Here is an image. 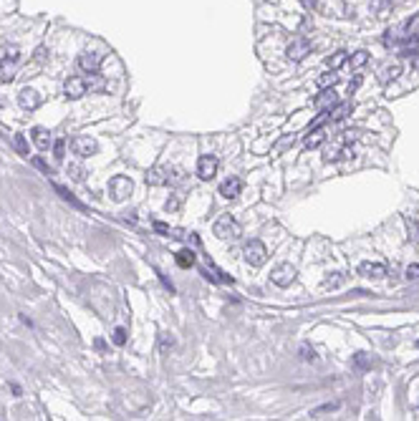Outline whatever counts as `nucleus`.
<instances>
[{
	"label": "nucleus",
	"mask_w": 419,
	"mask_h": 421,
	"mask_svg": "<svg viewBox=\"0 0 419 421\" xmlns=\"http://www.w3.org/2000/svg\"><path fill=\"white\" fill-rule=\"evenodd\" d=\"M99 66H101V53H89L86 51V53L78 56V69L83 73H96Z\"/></svg>",
	"instance_id": "nucleus-12"
},
{
	"label": "nucleus",
	"mask_w": 419,
	"mask_h": 421,
	"mask_svg": "<svg viewBox=\"0 0 419 421\" xmlns=\"http://www.w3.org/2000/svg\"><path fill=\"white\" fill-rule=\"evenodd\" d=\"M240 192H242V182L237 179V176H230V179H225L223 184H220V194H223L225 199H235Z\"/></svg>",
	"instance_id": "nucleus-16"
},
{
	"label": "nucleus",
	"mask_w": 419,
	"mask_h": 421,
	"mask_svg": "<svg viewBox=\"0 0 419 421\" xmlns=\"http://www.w3.org/2000/svg\"><path fill=\"white\" fill-rule=\"evenodd\" d=\"M359 86H361V76H356L354 81H351V83H348V94H354V91H356V88H359Z\"/></svg>",
	"instance_id": "nucleus-39"
},
{
	"label": "nucleus",
	"mask_w": 419,
	"mask_h": 421,
	"mask_svg": "<svg viewBox=\"0 0 419 421\" xmlns=\"http://www.w3.org/2000/svg\"><path fill=\"white\" fill-rule=\"evenodd\" d=\"M323 139H326V134L321 129H313L311 134L305 137V149H316V146H321L323 144Z\"/></svg>",
	"instance_id": "nucleus-22"
},
{
	"label": "nucleus",
	"mask_w": 419,
	"mask_h": 421,
	"mask_svg": "<svg viewBox=\"0 0 419 421\" xmlns=\"http://www.w3.org/2000/svg\"><path fill=\"white\" fill-rule=\"evenodd\" d=\"M399 73H402V66H399V63L384 66V69L379 71V81H381V83H389V81H394V78H399Z\"/></svg>",
	"instance_id": "nucleus-19"
},
{
	"label": "nucleus",
	"mask_w": 419,
	"mask_h": 421,
	"mask_svg": "<svg viewBox=\"0 0 419 421\" xmlns=\"http://www.w3.org/2000/svg\"><path fill=\"white\" fill-rule=\"evenodd\" d=\"M154 230H157V232H162V235H167V237H174V240H185V237H187L182 230H177V227H169V225H164V222H154Z\"/></svg>",
	"instance_id": "nucleus-21"
},
{
	"label": "nucleus",
	"mask_w": 419,
	"mask_h": 421,
	"mask_svg": "<svg viewBox=\"0 0 419 421\" xmlns=\"http://www.w3.org/2000/svg\"><path fill=\"white\" fill-rule=\"evenodd\" d=\"M18 104L26 108V111H36L40 106V94L33 91V88H23V91L18 94Z\"/></svg>",
	"instance_id": "nucleus-13"
},
{
	"label": "nucleus",
	"mask_w": 419,
	"mask_h": 421,
	"mask_svg": "<svg viewBox=\"0 0 419 421\" xmlns=\"http://www.w3.org/2000/svg\"><path fill=\"white\" fill-rule=\"evenodd\" d=\"M33 167H38V169H40V172H43V174H53V172H51V169H48V167H46V162H43V159H38V157H36V159H33Z\"/></svg>",
	"instance_id": "nucleus-37"
},
{
	"label": "nucleus",
	"mask_w": 419,
	"mask_h": 421,
	"mask_svg": "<svg viewBox=\"0 0 419 421\" xmlns=\"http://www.w3.org/2000/svg\"><path fill=\"white\" fill-rule=\"evenodd\" d=\"M313 104H316V108H318V111H331V108H334L336 104H339V94L334 91V88H323V91L313 99Z\"/></svg>",
	"instance_id": "nucleus-10"
},
{
	"label": "nucleus",
	"mask_w": 419,
	"mask_h": 421,
	"mask_svg": "<svg viewBox=\"0 0 419 421\" xmlns=\"http://www.w3.org/2000/svg\"><path fill=\"white\" fill-rule=\"evenodd\" d=\"M63 94H66V99H81V96L89 94V83L81 76H71L63 83Z\"/></svg>",
	"instance_id": "nucleus-6"
},
{
	"label": "nucleus",
	"mask_w": 419,
	"mask_h": 421,
	"mask_svg": "<svg viewBox=\"0 0 419 421\" xmlns=\"http://www.w3.org/2000/svg\"><path fill=\"white\" fill-rule=\"evenodd\" d=\"M13 146H15V151L20 154V157H28V141H26L23 134H15L13 137Z\"/></svg>",
	"instance_id": "nucleus-26"
},
{
	"label": "nucleus",
	"mask_w": 419,
	"mask_h": 421,
	"mask_svg": "<svg viewBox=\"0 0 419 421\" xmlns=\"http://www.w3.org/2000/svg\"><path fill=\"white\" fill-rule=\"evenodd\" d=\"M346 61H348V53H346V51H336L334 56H328V58H326V66H328L331 71H339Z\"/></svg>",
	"instance_id": "nucleus-20"
},
{
	"label": "nucleus",
	"mask_w": 419,
	"mask_h": 421,
	"mask_svg": "<svg viewBox=\"0 0 419 421\" xmlns=\"http://www.w3.org/2000/svg\"><path fill=\"white\" fill-rule=\"evenodd\" d=\"M71 149H74V154H78L81 159H86V157H94V154L99 151V144L91 137H74L71 139Z\"/></svg>",
	"instance_id": "nucleus-5"
},
{
	"label": "nucleus",
	"mask_w": 419,
	"mask_h": 421,
	"mask_svg": "<svg viewBox=\"0 0 419 421\" xmlns=\"http://www.w3.org/2000/svg\"><path fill=\"white\" fill-rule=\"evenodd\" d=\"M407 278L409 280H419V265H409V268H407Z\"/></svg>",
	"instance_id": "nucleus-36"
},
{
	"label": "nucleus",
	"mask_w": 419,
	"mask_h": 421,
	"mask_svg": "<svg viewBox=\"0 0 419 421\" xmlns=\"http://www.w3.org/2000/svg\"><path fill=\"white\" fill-rule=\"evenodd\" d=\"M348 157H354V151H351L348 146H343V144H336L334 149H328L323 154L326 162H339V159H348Z\"/></svg>",
	"instance_id": "nucleus-17"
},
{
	"label": "nucleus",
	"mask_w": 419,
	"mask_h": 421,
	"mask_svg": "<svg viewBox=\"0 0 419 421\" xmlns=\"http://www.w3.org/2000/svg\"><path fill=\"white\" fill-rule=\"evenodd\" d=\"M351 111H354V106H351V101H346V104H336L334 108L328 111V119L331 121H343Z\"/></svg>",
	"instance_id": "nucleus-18"
},
{
	"label": "nucleus",
	"mask_w": 419,
	"mask_h": 421,
	"mask_svg": "<svg viewBox=\"0 0 419 421\" xmlns=\"http://www.w3.org/2000/svg\"><path fill=\"white\" fill-rule=\"evenodd\" d=\"M266 260H268L266 245H263L260 240H250L245 245V262L253 265V268H260V265H266Z\"/></svg>",
	"instance_id": "nucleus-2"
},
{
	"label": "nucleus",
	"mask_w": 419,
	"mask_h": 421,
	"mask_svg": "<svg viewBox=\"0 0 419 421\" xmlns=\"http://www.w3.org/2000/svg\"><path fill=\"white\" fill-rule=\"evenodd\" d=\"M366 61H369V53H366V51H356V53L351 56V58H348L346 63L351 66V69H361V66H364Z\"/></svg>",
	"instance_id": "nucleus-25"
},
{
	"label": "nucleus",
	"mask_w": 419,
	"mask_h": 421,
	"mask_svg": "<svg viewBox=\"0 0 419 421\" xmlns=\"http://www.w3.org/2000/svg\"><path fill=\"white\" fill-rule=\"evenodd\" d=\"M217 159L215 157H210V154H205V157H200V162H197V176H200V179H212V176L217 174Z\"/></svg>",
	"instance_id": "nucleus-9"
},
{
	"label": "nucleus",
	"mask_w": 419,
	"mask_h": 421,
	"mask_svg": "<svg viewBox=\"0 0 419 421\" xmlns=\"http://www.w3.org/2000/svg\"><path fill=\"white\" fill-rule=\"evenodd\" d=\"M15 63H18V48H8L5 58L0 61V81L10 83L15 78Z\"/></svg>",
	"instance_id": "nucleus-7"
},
{
	"label": "nucleus",
	"mask_w": 419,
	"mask_h": 421,
	"mask_svg": "<svg viewBox=\"0 0 419 421\" xmlns=\"http://www.w3.org/2000/svg\"><path fill=\"white\" fill-rule=\"evenodd\" d=\"M167 346H174V341H172L169 336H164V338H162V348H167Z\"/></svg>",
	"instance_id": "nucleus-40"
},
{
	"label": "nucleus",
	"mask_w": 419,
	"mask_h": 421,
	"mask_svg": "<svg viewBox=\"0 0 419 421\" xmlns=\"http://www.w3.org/2000/svg\"><path fill=\"white\" fill-rule=\"evenodd\" d=\"M359 275H364V278H384L386 275V265H381V262H361L359 265Z\"/></svg>",
	"instance_id": "nucleus-14"
},
{
	"label": "nucleus",
	"mask_w": 419,
	"mask_h": 421,
	"mask_svg": "<svg viewBox=\"0 0 419 421\" xmlns=\"http://www.w3.org/2000/svg\"><path fill=\"white\" fill-rule=\"evenodd\" d=\"M404 222H407V232H409V235H407V237H409V240H414V242H417V240H419V225H417V222H414V219H409V217H407V219H404Z\"/></svg>",
	"instance_id": "nucleus-31"
},
{
	"label": "nucleus",
	"mask_w": 419,
	"mask_h": 421,
	"mask_svg": "<svg viewBox=\"0 0 419 421\" xmlns=\"http://www.w3.org/2000/svg\"><path fill=\"white\" fill-rule=\"evenodd\" d=\"M212 232H215L217 240H237L240 237V225H237V219L232 214H223L215 222Z\"/></svg>",
	"instance_id": "nucleus-1"
},
{
	"label": "nucleus",
	"mask_w": 419,
	"mask_h": 421,
	"mask_svg": "<svg viewBox=\"0 0 419 421\" xmlns=\"http://www.w3.org/2000/svg\"><path fill=\"white\" fill-rule=\"evenodd\" d=\"M339 406H341L339 401H334V404H323V406H318V409H313V411H311V416H313V419H318L321 414H331V411H336Z\"/></svg>",
	"instance_id": "nucleus-29"
},
{
	"label": "nucleus",
	"mask_w": 419,
	"mask_h": 421,
	"mask_svg": "<svg viewBox=\"0 0 419 421\" xmlns=\"http://www.w3.org/2000/svg\"><path fill=\"white\" fill-rule=\"evenodd\" d=\"M293 144H296V137H293V134H285V137H283V139H280V141L273 146V154H283L285 149H291Z\"/></svg>",
	"instance_id": "nucleus-24"
},
{
	"label": "nucleus",
	"mask_w": 419,
	"mask_h": 421,
	"mask_svg": "<svg viewBox=\"0 0 419 421\" xmlns=\"http://www.w3.org/2000/svg\"><path fill=\"white\" fill-rule=\"evenodd\" d=\"M131 189H134V184H131L129 176H114L112 182H109V194H112L114 202H124V199L131 194Z\"/></svg>",
	"instance_id": "nucleus-3"
},
{
	"label": "nucleus",
	"mask_w": 419,
	"mask_h": 421,
	"mask_svg": "<svg viewBox=\"0 0 419 421\" xmlns=\"http://www.w3.org/2000/svg\"><path fill=\"white\" fill-rule=\"evenodd\" d=\"M343 280H346V278H343L341 273H334V275H328V278L323 280V287H326V290H328V287H339Z\"/></svg>",
	"instance_id": "nucleus-30"
},
{
	"label": "nucleus",
	"mask_w": 419,
	"mask_h": 421,
	"mask_svg": "<svg viewBox=\"0 0 419 421\" xmlns=\"http://www.w3.org/2000/svg\"><path fill=\"white\" fill-rule=\"evenodd\" d=\"M308 51H311V43H308L305 38H296V40L288 43V48H285V56H288L291 61H301V58H305Z\"/></svg>",
	"instance_id": "nucleus-11"
},
{
	"label": "nucleus",
	"mask_w": 419,
	"mask_h": 421,
	"mask_svg": "<svg viewBox=\"0 0 419 421\" xmlns=\"http://www.w3.org/2000/svg\"><path fill=\"white\" fill-rule=\"evenodd\" d=\"M177 265H180V268H192V265H194V252L192 250H180L177 252Z\"/></svg>",
	"instance_id": "nucleus-23"
},
{
	"label": "nucleus",
	"mask_w": 419,
	"mask_h": 421,
	"mask_svg": "<svg viewBox=\"0 0 419 421\" xmlns=\"http://www.w3.org/2000/svg\"><path fill=\"white\" fill-rule=\"evenodd\" d=\"M53 189H56V192H58V194H61V197H63V199H66V202H71V205H74V207H78V210H83V205H81V202H78V199H76V197H74V194H71V192H69V189H63V187H61V184H53Z\"/></svg>",
	"instance_id": "nucleus-27"
},
{
	"label": "nucleus",
	"mask_w": 419,
	"mask_h": 421,
	"mask_svg": "<svg viewBox=\"0 0 419 421\" xmlns=\"http://www.w3.org/2000/svg\"><path fill=\"white\" fill-rule=\"evenodd\" d=\"M31 137H33V144H36L40 151H46V149L53 144V139H51V131H48V129H43V126H36V129L31 131Z\"/></svg>",
	"instance_id": "nucleus-15"
},
{
	"label": "nucleus",
	"mask_w": 419,
	"mask_h": 421,
	"mask_svg": "<svg viewBox=\"0 0 419 421\" xmlns=\"http://www.w3.org/2000/svg\"><path fill=\"white\" fill-rule=\"evenodd\" d=\"M53 157H56L58 162L66 159V141H63V139H58V141L53 144Z\"/></svg>",
	"instance_id": "nucleus-32"
},
{
	"label": "nucleus",
	"mask_w": 419,
	"mask_h": 421,
	"mask_svg": "<svg viewBox=\"0 0 419 421\" xmlns=\"http://www.w3.org/2000/svg\"><path fill=\"white\" fill-rule=\"evenodd\" d=\"M417 53H419V38H414V40L407 43L404 51H402V56H417Z\"/></svg>",
	"instance_id": "nucleus-34"
},
{
	"label": "nucleus",
	"mask_w": 419,
	"mask_h": 421,
	"mask_svg": "<svg viewBox=\"0 0 419 421\" xmlns=\"http://www.w3.org/2000/svg\"><path fill=\"white\" fill-rule=\"evenodd\" d=\"M293 280H296V268L288 265V262H283V265H278V268L270 270V282L278 285V287H288Z\"/></svg>",
	"instance_id": "nucleus-4"
},
{
	"label": "nucleus",
	"mask_w": 419,
	"mask_h": 421,
	"mask_svg": "<svg viewBox=\"0 0 419 421\" xmlns=\"http://www.w3.org/2000/svg\"><path fill=\"white\" fill-rule=\"evenodd\" d=\"M86 83H89V91H99V88H104V81L96 76V73H89V78H86Z\"/></svg>",
	"instance_id": "nucleus-33"
},
{
	"label": "nucleus",
	"mask_w": 419,
	"mask_h": 421,
	"mask_svg": "<svg viewBox=\"0 0 419 421\" xmlns=\"http://www.w3.org/2000/svg\"><path fill=\"white\" fill-rule=\"evenodd\" d=\"M114 343H116V346H124V343H126V330H124V328H116V330H114Z\"/></svg>",
	"instance_id": "nucleus-35"
},
{
	"label": "nucleus",
	"mask_w": 419,
	"mask_h": 421,
	"mask_svg": "<svg viewBox=\"0 0 419 421\" xmlns=\"http://www.w3.org/2000/svg\"><path fill=\"white\" fill-rule=\"evenodd\" d=\"M69 169H71V176H74V179H78V182L83 179V172H81V167H69Z\"/></svg>",
	"instance_id": "nucleus-38"
},
{
	"label": "nucleus",
	"mask_w": 419,
	"mask_h": 421,
	"mask_svg": "<svg viewBox=\"0 0 419 421\" xmlns=\"http://www.w3.org/2000/svg\"><path fill=\"white\" fill-rule=\"evenodd\" d=\"M172 172L174 169H169V167H152L147 172V184L149 187H164V184H169L172 182Z\"/></svg>",
	"instance_id": "nucleus-8"
},
{
	"label": "nucleus",
	"mask_w": 419,
	"mask_h": 421,
	"mask_svg": "<svg viewBox=\"0 0 419 421\" xmlns=\"http://www.w3.org/2000/svg\"><path fill=\"white\" fill-rule=\"evenodd\" d=\"M336 81H339V73L331 71V73H323V76L318 78V86H321V88H334Z\"/></svg>",
	"instance_id": "nucleus-28"
}]
</instances>
